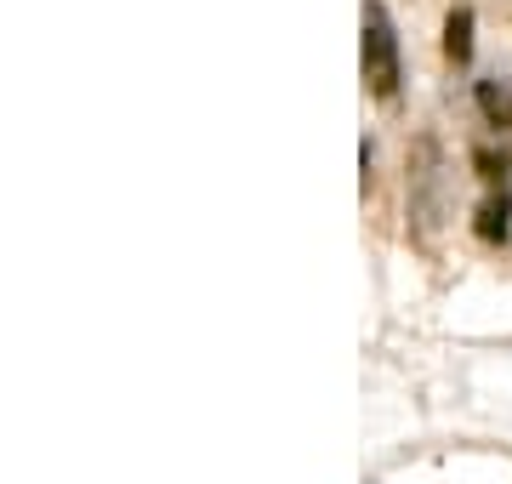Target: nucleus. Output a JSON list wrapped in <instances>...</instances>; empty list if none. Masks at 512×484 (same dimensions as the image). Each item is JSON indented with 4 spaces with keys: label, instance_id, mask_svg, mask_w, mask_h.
Here are the masks:
<instances>
[{
    "label": "nucleus",
    "instance_id": "obj_1",
    "mask_svg": "<svg viewBox=\"0 0 512 484\" xmlns=\"http://www.w3.org/2000/svg\"><path fill=\"white\" fill-rule=\"evenodd\" d=\"M359 57H365V86L376 103H399L404 92V57H399V35L387 18L382 0H365V23H359Z\"/></svg>",
    "mask_w": 512,
    "mask_h": 484
},
{
    "label": "nucleus",
    "instance_id": "obj_2",
    "mask_svg": "<svg viewBox=\"0 0 512 484\" xmlns=\"http://www.w3.org/2000/svg\"><path fill=\"white\" fill-rule=\"evenodd\" d=\"M410 217L433 228L444 217V149L439 137H416L410 149Z\"/></svg>",
    "mask_w": 512,
    "mask_h": 484
},
{
    "label": "nucleus",
    "instance_id": "obj_3",
    "mask_svg": "<svg viewBox=\"0 0 512 484\" xmlns=\"http://www.w3.org/2000/svg\"><path fill=\"white\" fill-rule=\"evenodd\" d=\"M473 97H478V114H484V126L512 131V80H507V75H484V80L473 86Z\"/></svg>",
    "mask_w": 512,
    "mask_h": 484
},
{
    "label": "nucleus",
    "instance_id": "obj_4",
    "mask_svg": "<svg viewBox=\"0 0 512 484\" xmlns=\"http://www.w3.org/2000/svg\"><path fill=\"white\" fill-rule=\"evenodd\" d=\"M444 57L456 69L473 63V6H450V18H444Z\"/></svg>",
    "mask_w": 512,
    "mask_h": 484
},
{
    "label": "nucleus",
    "instance_id": "obj_5",
    "mask_svg": "<svg viewBox=\"0 0 512 484\" xmlns=\"http://www.w3.org/2000/svg\"><path fill=\"white\" fill-rule=\"evenodd\" d=\"M507 217H512V200H507V194H501V200H495V194H490V200H484V205H478V240H507Z\"/></svg>",
    "mask_w": 512,
    "mask_h": 484
}]
</instances>
